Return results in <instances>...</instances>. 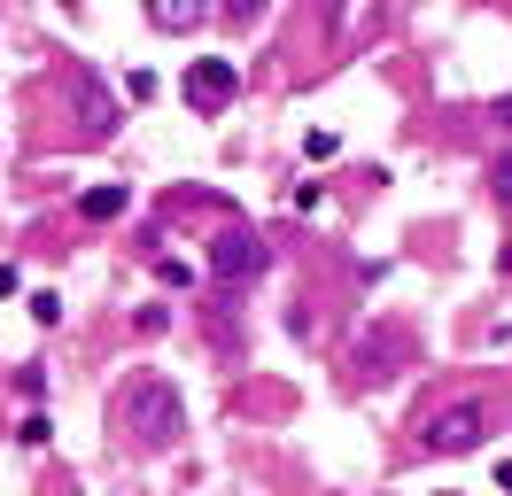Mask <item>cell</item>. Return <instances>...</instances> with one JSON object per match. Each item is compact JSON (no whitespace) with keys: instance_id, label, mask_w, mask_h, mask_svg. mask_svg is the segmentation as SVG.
<instances>
[{"instance_id":"11","label":"cell","mask_w":512,"mask_h":496,"mask_svg":"<svg viewBox=\"0 0 512 496\" xmlns=\"http://www.w3.org/2000/svg\"><path fill=\"white\" fill-rule=\"evenodd\" d=\"M16 396H24V403L47 396V365H24V372H16Z\"/></svg>"},{"instance_id":"9","label":"cell","mask_w":512,"mask_h":496,"mask_svg":"<svg viewBox=\"0 0 512 496\" xmlns=\"http://www.w3.org/2000/svg\"><path fill=\"white\" fill-rule=\"evenodd\" d=\"M489 194H497V202H505V210H512V148L497 155V163H489Z\"/></svg>"},{"instance_id":"2","label":"cell","mask_w":512,"mask_h":496,"mask_svg":"<svg viewBox=\"0 0 512 496\" xmlns=\"http://www.w3.org/2000/svg\"><path fill=\"white\" fill-rule=\"evenodd\" d=\"M202 272L218 279L225 295H233V287H256V279L272 272V241H264L256 225H225L218 241L202 248Z\"/></svg>"},{"instance_id":"10","label":"cell","mask_w":512,"mask_h":496,"mask_svg":"<svg viewBox=\"0 0 512 496\" xmlns=\"http://www.w3.org/2000/svg\"><path fill=\"white\" fill-rule=\"evenodd\" d=\"M132 326H140V334H171V303H140Z\"/></svg>"},{"instance_id":"8","label":"cell","mask_w":512,"mask_h":496,"mask_svg":"<svg viewBox=\"0 0 512 496\" xmlns=\"http://www.w3.org/2000/svg\"><path fill=\"white\" fill-rule=\"evenodd\" d=\"M47 434H55V427H47V411H24V419H16V442H24V450H39Z\"/></svg>"},{"instance_id":"13","label":"cell","mask_w":512,"mask_h":496,"mask_svg":"<svg viewBox=\"0 0 512 496\" xmlns=\"http://www.w3.org/2000/svg\"><path fill=\"white\" fill-rule=\"evenodd\" d=\"M156 279H163V287H187L194 272H187V264H179V256H156Z\"/></svg>"},{"instance_id":"16","label":"cell","mask_w":512,"mask_h":496,"mask_svg":"<svg viewBox=\"0 0 512 496\" xmlns=\"http://www.w3.org/2000/svg\"><path fill=\"white\" fill-rule=\"evenodd\" d=\"M497 489H505V496H512V458H497Z\"/></svg>"},{"instance_id":"7","label":"cell","mask_w":512,"mask_h":496,"mask_svg":"<svg viewBox=\"0 0 512 496\" xmlns=\"http://www.w3.org/2000/svg\"><path fill=\"white\" fill-rule=\"evenodd\" d=\"M202 16H210L202 0H156V8H148V24H156V31H194Z\"/></svg>"},{"instance_id":"5","label":"cell","mask_w":512,"mask_h":496,"mask_svg":"<svg viewBox=\"0 0 512 496\" xmlns=\"http://www.w3.org/2000/svg\"><path fill=\"white\" fill-rule=\"evenodd\" d=\"M70 109H78V124H86V140H117V93L101 86L94 62H70Z\"/></svg>"},{"instance_id":"6","label":"cell","mask_w":512,"mask_h":496,"mask_svg":"<svg viewBox=\"0 0 512 496\" xmlns=\"http://www.w3.org/2000/svg\"><path fill=\"white\" fill-rule=\"evenodd\" d=\"M132 210V186H86V194H78V217H86V225H109V217H125Z\"/></svg>"},{"instance_id":"4","label":"cell","mask_w":512,"mask_h":496,"mask_svg":"<svg viewBox=\"0 0 512 496\" xmlns=\"http://www.w3.org/2000/svg\"><path fill=\"white\" fill-rule=\"evenodd\" d=\"M179 93H187L194 117H225V109H233V93H241V62H233V55H202V62H187Z\"/></svg>"},{"instance_id":"3","label":"cell","mask_w":512,"mask_h":496,"mask_svg":"<svg viewBox=\"0 0 512 496\" xmlns=\"http://www.w3.org/2000/svg\"><path fill=\"white\" fill-rule=\"evenodd\" d=\"M489 434H497V411H489L481 396H458V403H443V411L419 427V442H427L435 458H466V450H481Z\"/></svg>"},{"instance_id":"15","label":"cell","mask_w":512,"mask_h":496,"mask_svg":"<svg viewBox=\"0 0 512 496\" xmlns=\"http://www.w3.org/2000/svg\"><path fill=\"white\" fill-rule=\"evenodd\" d=\"M489 117H497V124L512 132V93H497V109H489Z\"/></svg>"},{"instance_id":"12","label":"cell","mask_w":512,"mask_h":496,"mask_svg":"<svg viewBox=\"0 0 512 496\" xmlns=\"http://www.w3.org/2000/svg\"><path fill=\"white\" fill-rule=\"evenodd\" d=\"M32 318H39V326H63V295H47V287H39V295H32Z\"/></svg>"},{"instance_id":"14","label":"cell","mask_w":512,"mask_h":496,"mask_svg":"<svg viewBox=\"0 0 512 496\" xmlns=\"http://www.w3.org/2000/svg\"><path fill=\"white\" fill-rule=\"evenodd\" d=\"M16 287H24V272H16V264H0V303H8Z\"/></svg>"},{"instance_id":"1","label":"cell","mask_w":512,"mask_h":496,"mask_svg":"<svg viewBox=\"0 0 512 496\" xmlns=\"http://www.w3.org/2000/svg\"><path fill=\"white\" fill-rule=\"evenodd\" d=\"M109 419H117V434H125V442L156 450V458L187 442V403H179V388H171L163 372H132L125 388L109 396Z\"/></svg>"}]
</instances>
